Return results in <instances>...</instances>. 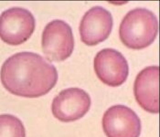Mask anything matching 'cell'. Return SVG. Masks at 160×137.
I'll use <instances>...</instances> for the list:
<instances>
[{"label":"cell","mask_w":160,"mask_h":137,"mask_svg":"<svg viewBox=\"0 0 160 137\" xmlns=\"http://www.w3.org/2000/svg\"><path fill=\"white\" fill-rule=\"evenodd\" d=\"M0 80L10 93L25 98L46 95L58 81L57 69L39 54L18 52L3 63Z\"/></svg>","instance_id":"cell-1"},{"label":"cell","mask_w":160,"mask_h":137,"mask_svg":"<svg viewBox=\"0 0 160 137\" xmlns=\"http://www.w3.org/2000/svg\"><path fill=\"white\" fill-rule=\"evenodd\" d=\"M159 67L149 66L142 70L135 80L134 95L138 105L150 113L159 112Z\"/></svg>","instance_id":"cell-9"},{"label":"cell","mask_w":160,"mask_h":137,"mask_svg":"<svg viewBox=\"0 0 160 137\" xmlns=\"http://www.w3.org/2000/svg\"><path fill=\"white\" fill-rule=\"evenodd\" d=\"M35 17L23 7H11L0 15V38L7 44L17 46L26 42L33 34Z\"/></svg>","instance_id":"cell-3"},{"label":"cell","mask_w":160,"mask_h":137,"mask_svg":"<svg viewBox=\"0 0 160 137\" xmlns=\"http://www.w3.org/2000/svg\"><path fill=\"white\" fill-rule=\"evenodd\" d=\"M94 71L98 79L110 87L121 86L129 74V66L123 55L113 49L99 51L94 58Z\"/></svg>","instance_id":"cell-6"},{"label":"cell","mask_w":160,"mask_h":137,"mask_svg":"<svg viewBox=\"0 0 160 137\" xmlns=\"http://www.w3.org/2000/svg\"><path fill=\"white\" fill-rule=\"evenodd\" d=\"M41 47L49 61H63L72 54L74 38L72 27L63 20L55 19L45 27Z\"/></svg>","instance_id":"cell-4"},{"label":"cell","mask_w":160,"mask_h":137,"mask_svg":"<svg viewBox=\"0 0 160 137\" xmlns=\"http://www.w3.org/2000/svg\"><path fill=\"white\" fill-rule=\"evenodd\" d=\"M0 137H26L24 125L14 115L1 114Z\"/></svg>","instance_id":"cell-10"},{"label":"cell","mask_w":160,"mask_h":137,"mask_svg":"<svg viewBox=\"0 0 160 137\" xmlns=\"http://www.w3.org/2000/svg\"><path fill=\"white\" fill-rule=\"evenodd\" d=\"M158 33L156 15L144 7L130 10L119 27V37L123 45L131 50H143L150 46Z\"/></svg>","instance_id":"cell-2"},{"label":"cell","mask_w":160,"mask_h":137,"mask_svg":"<svg viewBox=\"0 0 160 137\" xmlns=\"http://www.w3.org/2000/svg\"><path fill=\"white\" fill-rule=\"evenodd\" d=\"M102 125L107 137H139L141 134L139 117L122 104L113 105L104 112Z\"/></svg>","instance_id":"cell-7"},{"label":"cell","mask_w":160,"mask_h":137,"mask_svg":"<svg viewBox=\"0 0 160 137\" xmlns=\"http://www.w3.org/2000/svg\"><path fill=\"white\" fill-rule=\"evenodd\" d=\"M113 25L112 14L102 7H93L82 17L80 23L82 41L88 46H95L110 36Z\"/></svg>","instance_id":"cell-8"},{"label":"cell","mask_w":160,"mask_h":137,"mask_svg":"<svg viewBox=\"0 0 160 137\" xmlns=\"http://www.w3.org/2000/svg\"><path fill=\"white\" fill-rule=\"evenodd\" d=\"M90 95L80 88L62 91L52 100L53 116L62 123H71L82 118L91 108Z\"/></svg>","instance_id":"cell-5"}]
</instances>
